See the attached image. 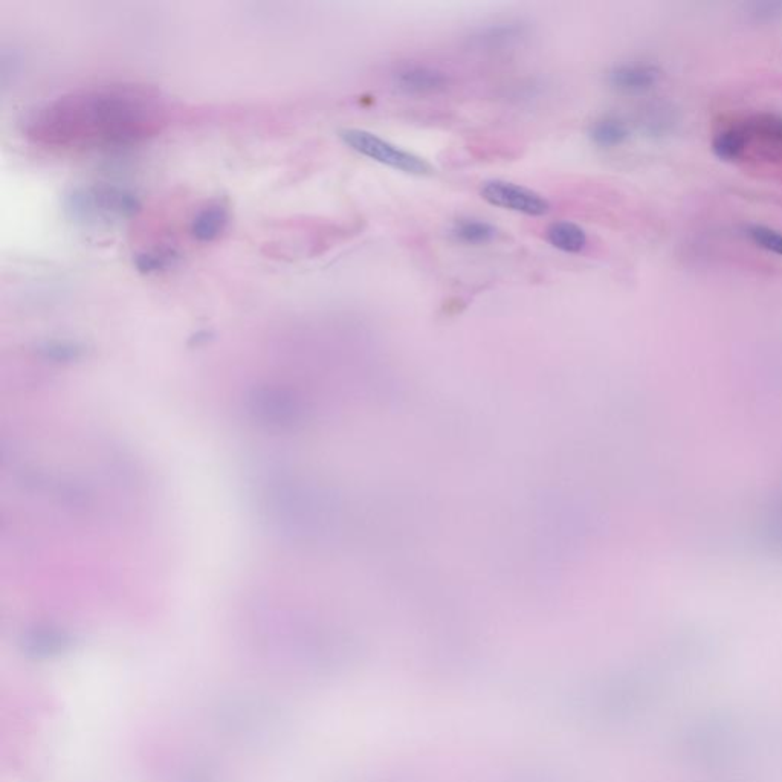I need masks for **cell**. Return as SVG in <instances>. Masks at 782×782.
I'll use <instances>...</instances> for the list:
<instances>
[{
	"label": "cell",
	"instance_id": "obj_1",
	"mask_svg": "<svg viewBox=\"0 0 782 782\" xmlns=\"http://www.w3.org/2000/svg\"><path fill=\"white\" fill-rule=\"evenodd\" d=\"M167 124L156 95L130 86L78 89L42 104L23 133L43 149L85 152L143 143Z\"/></svg>",
	"mask_w": 782,
	"mask_h": 782
},
{
	"label": "cell",
	"instance_id": "obj_15",
	"mask_svg": "<svg viewBox=\"0 0 782 782\" xmlns=\"http://www.w3.org/2000/svg\"><path fill=\"white\" fill-rule=\"evenodd\" d=\"M747 236L755 245L767 253L782 257V234L763 225H750L747 227Z\"/></svg>",
	"mask_w": 782,
	"mask_h": 782
},
{
	"label": "cell",
	"instance_id": "obj_11",
	"mask_svg": "<svg viewBox=\"0 0 782 782\" xmlns=\"http://www.w3.org/2000/svg\"><path fill=\"white\" fill-rule=\"evenodd\" d=\"M497 234V228L492 223L477 217H460L450 228L451 239L465 246L488 245L494 242Z\"/></svg>",
	"mask_w": 782,
	"mask_h": 782
},
{
	"label": "cell",
	"instance_id": "obj_13",
	"mask_svg": "<svg viewBox=\"0 0 782 782\" xmlns=\"http://www.w3.org/2000/svg\"><path fill=\"white\" fill-rule=\"evenodd\" d=\"M181 260V253L173 246H158L136 254L133 263L141 274H158L175 268Z\"/></svg>",
	"mask_w": 782,
	"mask_h": 782
},
{
	"label": "cell",
	"instance_id": "obj_2",
	"mask_svg": "<svg viewBox=\"0 0 782 782\" xmlns=\"http://www.w3.org/2000/svg\"><path fill=\"white\" fill-rule=\"evenodd\" d=\"M66 217L83 227L114 225L133 219L143 210L141 199L133 191L112 184L80 185L71 188L63 199Z\"/></svg>",
	"mask_w": 782,
	"mask_h": 782
},
{
	"label": "cell",
	"instance_id": "obj_4",
	"mask_svg": "<svg viewBox=\"0 0 782 782\" xmlns=\"http://www.w3.org/2000/svg\"><path fill=\"white\" fill-rule=\"evenodd\" d=\"M480 196L494 207L524 216L541 217L550 211V202L543 194L503 179L486 181L480 188Z\"/></svg>",
	"mask_w": 782,
	"mask_h": 782
},
{
	"label": "cell",
	"instance_id": "obj_3",
	"mask_svg": "<svg viewBox=\"0 0 782 782\" xmlns=\"http://www.w3.org/2000/svg\"><path fill=\"white\" fill-rule=\"evenodd\" d=\"M340 138L353 152L390 167L396 172L411 176H431L434 173L433 165L421 156L401 149L369 130L353 129V127L341 129Z\"/></svg>",
	"mask_w": 782,
	"mask_h": 782
},
{
	"label": "cell",
	"instance_id": "obj_6",
	"mask_svg": "<svg viewBox=\"0 0 782 782\" xmlns=\"http://www.w3.org/2000/svg\"><path fill=\"white\" fill-rule=\"evenodd\" d=\"M529 31V25L523 20H503L472 31L468 37V46L480 52L508 51L521 45L529 36Z\"/></svg>",
	"mask_w": 782,
	"mask_h": 782
},
{
	"label": "cell",
	"instance_id": "obj_16",
	"mask_svg": "<svg viewBox=\"0 0 782 782\" xmlns=\"http://www.w3.org/2000/svg\"><path fill=\"white\" fill-rule=\"evenodd\" d=\"M755 13L758 17H766V19H772V17L782 16V4H761L755 8Z\"/></svg>",
	"mask_w": 782,
	"mask_h": 782
},
{
	"label": "cell",
	"instance_id": "obj_14",
	"mask_svg": "<svg viewBox=\"0 0 782 782\" xmlns=\"http://www.w3.org/2000/svg\"><path fill=\"white\" fill-rule=\"evenodd\" d=\"M750 141L761 139L770 146H782V118L776 115H760L744 124Z\"/></svg>",
	"mask_w": 782,
	"mask_h": 782
},
{
	"label": "cell",
	"instance_id": "obj_9",
	"mask_svg": "<svg viewBox=\"0 0 782 782\" xmlns=\"http://www.w3.org/2000/svg\"><path fill=\"white\" fill-rule=\"evenodd\" d=\"M628 124L616 115H604L593 121L589 127V138L599 149H616L630 139Z\"/></svg>",
	"mask_w": 782,
	"mask_h": 782
},
{
	"label": "cell",
	"instance_id": "obj_12",
	"mask_svg": "<svg viewBox=\"0 0 782 782\" xmlns=\"http://www.w3.org/2000/svg\"><path fill=\"white\" fill-rule=\"evenodd\" d=\"M750 136L746 126L729 127L715 136L712 141V152L721 161H737L746 152Z\"/></svg>",
	"mask_w": 782,
	"mask_h": 782
},
{
	"label": "cell",
	"instance_id": "obj_8",
	"mask_svg": "<svg viewBox=\"0 0 782 782\" xmlns=\"http://www.w3.org/2000/svg\"><path fill=\"white\" fill-rule=\"evenodd\" d=\"M230 207L219 199L199 208L190 222V236L199 243L216 242L230 225Z\"/></svg>",
	"mask_w": 782,
	"mask_h": 782
},
{
	"label": "cell",
	"instance_id": "obj_7",
	"mask_svg": "<svg viewBox=\"0 0 782 782\" xmlns=\"http://www.w3.org/2000/svg\"><path fill=\"white\" fill-rule=\"evenodd\" d=\"M659 68L647 63H622L608 71L607 83L613 91L625 95H642L656 88Z\"/></svg>",
	"mask_w": 782,
	"mask_h": 782
},
{
	"label": "cell",
	"instance_id": "obj_10",
	"mask_svg": "<svg viewBox=\"0 0 782 782\" xmlns=\"http://www.w3.org/2000/svg\"><path fill=\"white\" fill-rule=\"evenodd\" d=\"M547 242L561 253L579 254L589 243L584 228L570 220H558L550 223L546 231Z\"/></svg>",
	"mask_w": 782,
	"mask_h": 782
},
{
	"label": "cell",
	"instance_id": "obj_5",
	"mask_svg": "<svg viewBox=\"0 0 782 782\" xmlns=\"http://www.w3.org/2000/svg\"><path fill=\"white\" fill-rule=\"evenodd\" d=\"M450 75L427 65H407L393 74L391 83L399 94L407 97H428L440 94L450 86Z\"/></svg>",
	"mask_w": 782,
	"mask_h": 782
}]
</instances>
